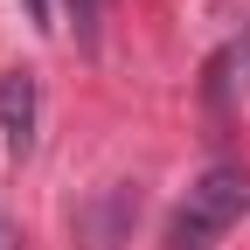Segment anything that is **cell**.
<instances>
[{
  "label": "cell",
  "mask_w": 250,
  "mask_h": 250,
  "mask_svg": "<svg viewBox=\"0 0 250 250\" xmlns=\"http://www.w3.org/2000/svg\"><path fill=\"white\" fill-rule=\"evenodd\" d=\"M181 215H188V223H195L202 236H223V229H236L243 215H250V174H243V167H208L195 188H188Z\"/></svg>",
  "instance_id": "cell-1"
},
{
  "label": "cell",
  "mask_w": 250,
  "mask_h": 250,
  "mask_svg": "<svg viewBox=\"0 0 250 250\" xmlns=\"http://www.w3.org/2000/svg\"><path fill=\"white\" fill-rule=\"evenodd\" d=\"M243 77H250V49H243Z\"/></svg>",
  "instance_id": "cell-5"
},
{
  "label": "cell",
  "mask_w": 250,
  "mask_h": 250,
  "mask_svg": "<svg viewBox=\"0 0 250 250\" xmlns=\"http://www.w3.org/2000/svg\"><path fill=\"white\" fill-rule=\"evenodd\" d=\"M21 7H28V21H35V28H42V35H49V28H56V21H49V0H21Z\"/></svg>",
  "instance_id": "cell-4"
},
{
  "label": "cell",
  "mask_w": 250,
  "mask_h": 250,
  "mask_svg": "<svg viewBox=\"0 0 250 250\" xmlns=\"http://www.w3.org/2000/svg\"><path fill=\"white\" fill-rule=\"evenodd\" d=\"M62 7H70L77 42H83V49H98V0H62Z\"/></svg>",
  "instance_id": "cell-3"
},
{
  "label": "cell",
  "mask_w": 250,
  "mask_h": 250,
  "mask_svg": "<svg viewBox=\"0 0 250 250\" xmlns=\"http://www.w3.org/2000/svg\"><path fill=\"white\" fill-rule=\"evenodd\" d=\"M35 125H42V90L28 70H0V139L14 160L35 153Z\"/></svg>",
  "instance_id": "cell-2"
}]
</instances>
